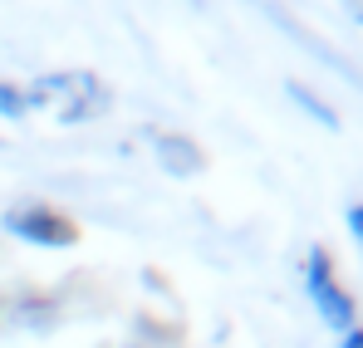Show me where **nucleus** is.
<instances>
[{"label": "nucleus", "mask_w": 363, "mask_h": 348, "mask_svg": "<svg viewBox=\"0 0 363 348\" xmlns=\"http://www.w3.org/2000/svg\"><path fill=\"white\" fill-rule=\"evenodd\" d=\"M339 348H363V324H354V329L339 339Z\"/></svg>", "instance_id": "nucleus-9"}, {"label": "nucleus", "mask_w": 363, "mask_h": 348, "mask_svg": "<svg viewBox=\"0 0 363 348\" xmlns=\"http://www.w3.org/2000/svg\"><path fill=\"white\" fill-rule=\"evenodd\" d=\"M0 226L15 235V240H25V245H50V250H69L74 240H79V226L55 211V206H45V201H20V206H10L5 216H0Z\"/></svg>", "instance_id": "nucleus-2"}, {"label": "nucleus", "mask_w": 363, "mask_h": 348, "mask_svg": "<svg viewBox=\"0 0 363 348\" xmlns=\"http://www.w3.org/2000/svg\"><path fill=\"white\" fill-rule=\"evenodd\" d=\"M79 79L84 74H40L35 84H25V99H30V108H55L79 89Z\"/></svg>", "instance_id": "nucleus-5"}, {"label": "nucleus", "mask_w": 363, "mask_h": 348, "mask_svg": "<svg viewBox=\"0 0 363 348\" xmlns=\"http://www.w3.org/2000/svg\"><path fill=\"white\" fill-rule=\"evenodd\" d=\"M354 15H359V20H363V5H354Z\"/></svg>", "instance_id": "nucleus-10"}, {"label": "nucleus", "mask_w": 363, "mask_h": 348, "mask_svg": "<svg viewBox=\"0 0 363 348\" xmlns=\"http://www.w3.org/2000/svg\"><path fill=\"white\" fill-rule=\"evenodd\" d=\"M108 103H113V89H108L99 74H84L79 89L60 103V123H64V128H79V123H89V118L108 113Z\"/></svg>", "instance_id": "nucleus-3"}, {"label": "nucleus", "mask_w": 363, "mask_h": 348, "mask_svg": "<svg viewBox=\"0 0 363 348\" xmlns=\"http://www.w3.org/2000/svg\"><path fill=\"white\" fill-rule=\"evenodd\" d=\"M344 221H349V235L359 240V250H363V201H354V206L344 211Z\"/></svg>", "instance_id": "nucleus-8"}, {"label": "nucleus", "mask_w": 363, "mask_h": 348, "mask_svg": "<svg viewBox=\"0 0 363 348\" xmlns=\"http://www.w3.org/2000/svg\"><path fill=\"white\" fill-rule=\"evenodd\" d=\"M285 94H290V103H300V108H304L309 118H314L319 128H329V133H339V113H334V108H329V103H324L319 94H309L304 84H285Z\"/></svg>", "instance_id": "nucleus-6"}, {"label": "nucleus", "mask_w": 363, "mask_h": 348, "mask_svg": "<svg viewBox=\"0 0 363 348\" xmlns=\"http://www.w3.org/2000/svg\"><path fill=\"white\" fill-rule=\"evenodd\" d=\"M152 152H157L162 172H172V176H196L206 167V152L191 137H182V133H157L152 137Z\"/></svg>", "instance_id": "nucleus-4"}, {"label": "nucleus", "mask_w": 363, "mask_h": 348, "mask_svg": "<svg viewBox=\"0 0 363 348\" xmlns=\"http://www.w3.org/2000/svg\"><path fill=\"white\" fill-rule=\"evenodd\" d=\"M25 113H30L25 84H10V79H0V118H5V123H20Z\"/></svg>", "instance_id": "nucleus-7"}, {"label": "nucleus", "mask_w": 363, "mask_h": 348, "mask_svg": "<svg viewBox=\"0 0 363 348\" xmlns=\"http://www.w3.org/2000/svg\"><path fill=\"white\" fill-rule=\"evenodd\" d=\"M304 290H309L314 309H319V319H324L329 329L349 334V329L359 324V304H354V294L339 285V275H334V255H329L324 245H314V250L304 255Z\"/></svg>", "instance_id": "nucleus-1"}]
</instances>
